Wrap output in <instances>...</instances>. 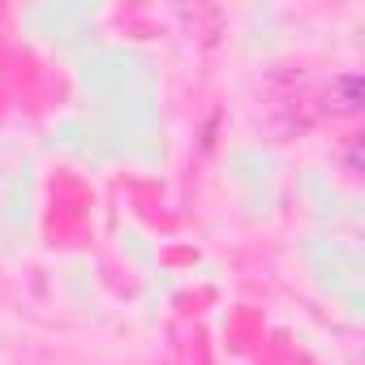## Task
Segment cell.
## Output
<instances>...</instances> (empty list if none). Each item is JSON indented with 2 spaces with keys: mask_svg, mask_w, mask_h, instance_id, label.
<instances>
[{
  "mask_svg": "<svg viewBox=\"0 0 365 365\" xmlns=\"http://www.w3.org/2000/svg\"><path fill=\"white\" fill-rule=\"evenodd\" d=\"M365 108V82L361 73H335L331 86L322 91V112L335 116V120H348Z\"/></svg>",
  "mask_w": 365,
  "mask_h": 365,
  "instance_id": "1",
  "label": "cell"
},
{
  "mask_svg": "<svg viewBox=\"0 0 365 365\" xmlns=\"http://www.w3.org/2000/svg\"><path fill=\"white\" fill-rule=\"evenodd\" d=\"M348 172H361V142L348 146Z\"/></svg>",
  "mask_w": 365,
  "mask_h": 365,
  "instance_id": "2",
  "label": "cell"
}]
</instances>
